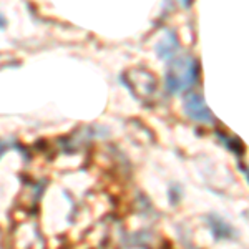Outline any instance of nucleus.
I'll return each instance as SVG.
<instances>
[{
  "label": "nucleus",
  "mask_w": 249,
  "mask_h": 249,
  "mask_svg": "<svg viewBox=\"0 0 249 249\" xmlns=\"http://www.w3.org/2000/svg\"><path fill=\"white\" fill-rule=\"evenodd\" d=\"M198 78V62L191 57L175 58L164 75V87L170 93H183L195 85Z\"/></svg>",
  "instance_id": "obj_1"
},
{
  "label": "nucleus",
  "mask_w": 249,
  "mask_h": 249,
  "mask_svg": "<svg viewBox=\"0 0 249 249\" xmlns=\"http://www.w3.org/2000/svg\"><path fill=\"white\" fill-rule=\"evenodd\" d=\"M184 111L190 118L196 120L199 123H211L213 122V113L211 110L206 107L204 100L199 95H190L184 102Z\"/></svg>",
  "instance_id": "obj_2"
},
{
  "label": "nucleus",
  "mask_w": 249,
  "mask_h": 249,
  "mask_svg": "<svg viewBox=\"0 0 249 249\" xmlns=\"http://www.w3.org/2000/svg\"><path fill=\"white\" fill-rule=\"evenodd\" d=\"M178 38L171 30H168L161 38V42L156 45V52H158L160 58L164 60V62H173L175 58H178Z\"/></svg>",
  "instance_id": "obj_3"
},
{
  "label": "nucleus",
  "mask_w": 249,
  "mask_h": 249,
  "mask_svg": "<svg viewBox=\"0 0 249 249\" xmlns=\"http://www.w3.org/2000/svg\"><path fill=\"white\" fill-rule=\"evenodd\" d=\"M210 224L211 228L214 230V236L216 238H230L231 236V228L228 226L226 223H224L223 219L219 218V216H211L210 219Z\"/></svg>",
  "instance_id": "obj_4"
},
{
  "label": "nucleus",
  "mask_w": 249,
  "mask_h": 249,
  "mask_svg": "<svg viewBox=\"0 0 249 249\" xmlns=\"http://www.w3.org/2000/svg\"><path fill=\"white\" fill-rule=\"evenodd\" d=\"M221 140L224 142V144H226L228 148L232 151V153H236V155H241L243 153V150H244V146L241 144V142L236 136H232V138H230V136H221Z\"/></svg>",
  "instance_id": "obj_5"
},
{
  "label": "nucleus",
  "mask_w": 249,
  "mask_h": 249,
  "mask_svg": "<svg viewBox=\"0 0 249 249\" xmlns=\"http://www.w3.org/2000/svg\"><path fill=\"white\" fill-rule=\"evenodd\" d=\"M5 27H7V20H5V17H3L2 14H0V30L5 29Z\"/></svg>",
  "instance_id": "obj_6"
},
{
  "label": "nucleus",
  "mask_w": 249,
  "mask_h": 249,
  "mask_svg": "<svg viewBox=\"0 0 249 249\" xmlns=\"http://www.w3.org/2000/svg\"><path fill=\"white\" fill-rule=\"evenodd\" d=\"M7 151V143H3V142H0V156H2L3 153Z\"/></svg>",
  "instance_id": "obj_7"
},
{
  "label": "nucleus",
  "mask_w": 249,
  "mask_h": 249,
  "mask_svg": "<svg viewBox=\"0 0 249 249\" xmlns=\"http://www.w3.org/2000/svg\"><path fill=\"white\" fill-rule=\"evenodd\" d=\"M178 2L181 3L184 9H188V7H190V3H191V0H178Z\"/></svg>",
  "instance_id": "obj_8"
}]
</instances>
